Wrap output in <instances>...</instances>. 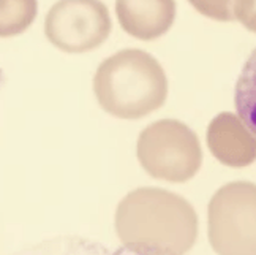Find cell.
I'll return each mask as SVG.
<instances>
[{
    "label": "cell",
    "instance_id": "obj_1",
    "mask_svg": "<svg viewBox=\"0 0 256 255\" xmlns=\"http://www.w3.org/2000/svg\"><path fill=\"white\" fill-rule=\"evenodd\" d=\"M114 228L136 253H185L198 239V214L180 195L160 187L132 190L117 204Z\"/></svg>",
    "mask_w": 256,
    "mask_h": 255
},
{
    "label": "cell",
    "instance_id": "obj_2",
    "mask_svg": "<svg viewBox=\"0 0 256 255\" xmlns=\"http://www.w3.org/2000/svg\"><path fill=\"white\" fill-rule=\"evenodd\" d=\"M98 105L117 119L134 121L160 110L168 99V76L142 50H122L98 65L94 76Z\"/></svg>",
    "mask_w": 256,
    "mask_h": 255
},
{
    "label": "cell",
    "instance_id": "obj_3",
    "mask_svg": "<svg viewBox=\"0 0 256 255\" xmlns=\"http://www.w3.org/2000/svg\"><path fill=\"white\" fill-rule=\"evenodd\" d=\"M136 155L147 174L172 184L193 179L202 165L198 135L177 119L147 125L138 136Z\"/></svg>",
    "mask_w": 256,
    "mask_h": 255
},
{
    "label": "cell",
    "instance_id": "obj_4",
    "mask_svg": "<svg viewBox=\"0 0 256 255\" xmlns=\"http://www.w3.org/2000/svg\"><path fill=\"white\" fill-rule=\"evenodd\" d=\"M256 185L248 181L224 184L208 206L210 247L223 255L256 253Z\"/></svg>",
    "mask_w": 256,
    "mask_h": 255
},
{
    "label": "cell",
    "instance_id": "obj_5",
    "mask_svg": "<svg viewBox=\"0 0 256 255\" xmlns=\"http://www.w3.org/2000/svg\"><path fill=\"white\" fill-rule=\"evenodd\" d=\"M111 29L110 10L102 0H58L44 18L48 42L68 54H84L100 48Z\"/></svg>",
    "mask_w": 256,
    "mask_h": 255
},
{
    "label": "cell",
    "instance_id": "obj_6",
    "mask_svg": "<svg viewBox=\"0 0 256 255\" xmlns=\"http://www.w3.org/2000/svg\"><path fill=\"white\" fill-rule=\"evenodd\" d=\"M208 146L220 163L244 168L256 159L254 130L232 113H220L208 127Z\"/></svg>",
    "mask_w": 256,
    "mask_h": 255
},
{
    "label": "cell",
    "instance_id": "obj_7",
    "mask_svg": "<svg viewBox=\"0 0 256 255\" xmlns=\"http://www.w3.org/2000/svg\"><path fill=\"white\" fill-rule=\"evenodd\" d=\"M176 12V0H116L122 31L141 42H154L168 34Z\"/></svg>",
    "mask_w": 256,
    "mask_h": 255
},
{
    "label": "cell",
    "instance_id": "obj_8",
    "mask_svg": "<svg viewBox=\"0 0 256 255\" xmlns=\"http://www.w3.org/2000/svg\"><path fill=\"white\" fill-rule=\"evenodd\" d=\"M36 0H0V38L26 32L36 18Z\"/></svg>",
    "mask_w": 256,
    "mask_h": 255
},
{
    "label": "cell",
    "instance_id": "obj_9",
    "mask_svg": "<svg viewBox=\"0 0 256 255\" xmlns=\"http://www.w3.org/2000/svg\"><path fill=\"white\" fill-rule=\"evenodd\" d=\"M236 0H188V4L202 16L218 23H232Z\"/></svg>",
    "mask_w": 256,
    "mask_h": 255
},
{
    "label": "cell",
    "instance_id": "obj_10",
    "mask_svg": "<svg viewBox=\"0 0 256 255\" xmlns=\"http://www.w3.org/2000/svg\"><path fill=\"white\" fill-rule=\"evenodd\" d=\"M234 21H239L248 31L254 32V0H236L232 7Z\"/></svg>",
    "mask_w": 256,
    "mask_h": 255
}]
</instances>
